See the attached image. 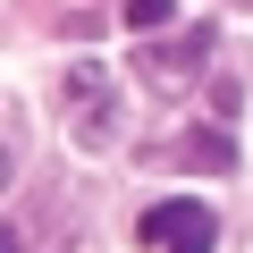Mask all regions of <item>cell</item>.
I'll use <instances>...</instances> for the list:
<instances>
[{"instance_id":"obj_1","label":"cell","mask_w":253,"mask_h":253,"mask_svg":"<svg viewBox=\"0 0 253 253\" xmlns=\"http://www.w3.org/2000/svg\"><path fill=\"white\" fill-rule=\"evenodd\" d=\"M135 236H144L152 253H211V245H219V219H211V203L169 194V203H152V211L135 219Z\"/></svg>"},{"instance_id":"obj_3","label":"cell","mask_w":253,"mask_h":253,"mask_svg":"<svg viewBox=\"0 0 253 253\" xmlns=\"http://www.w3.org/2000/svg\"><path fill=\"white\" fill-rule=\"evenodd\" d=\"M203 51H211V26H186V34H169V42H144V51H135V68H144L161 93H177V84L203 68Z\"/></svg>"},{"instance_id":"obj_4","label":"cell","mask_w":253,"mask_h":253,"mask_svg":"<svg viewBox=\"0 0 253 253\" xmlns=\"http://www.w3.org/2000/svg\"><path fill=\"white\" fill-rule=\"evenodd\" d=\"M177 17V0H126V26H135V34H161Z\"/></svg>"},{"instance_id":"obj_5","label":"cell","mask_w":253,"mask_h":253,"mask_svg":"<svg viewBox=\"0 0 253 253\" xmlns=\"http://www.w3.org/2000/svg\"><path fill=\"white\" fill-rule=\"evenodd\" d=\"M186 161H203V169H228L236 152H228V135H186Z\"/></svg>"},{"instance_id":"obj_2","label":"cell","mask_w":253,"mask_h":253,"mask_svg":"<svg viewBox=\"0 0 253 253\" xmlns=\"http://www.w3.org/2000/svg\"><path fill=\"white\" fill-rule=\"evenodd\" d=\"M59 93H68V126H76V144H84V152H101V144L118 135V101H110V76H101L93 59H76Z\"/></svg>"}]
</instances>
